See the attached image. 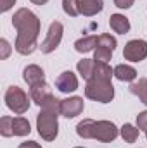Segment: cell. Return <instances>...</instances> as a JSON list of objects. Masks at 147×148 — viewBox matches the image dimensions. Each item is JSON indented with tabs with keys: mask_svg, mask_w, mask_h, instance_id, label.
Instances as JSON below:
<instances>
[{
	"mask_svg": "<svg viewBox=\"0 0 147 148\" xmlns=\"http://www.w3.org/2000/svg\"><path fill=\"white\" fill-rule=\"evenodd\" d=\"M12 26L17 31L14 48L21 55H31L38 47L40 36V19L35 12H31L26 7H21L12 16Z\"/></svg>",
	"mask_w": 147,
	"mask_h": 148,
	"instance_id": "cell-1",
	"label": "cell"
},
{
	"mask_svg": "<svg viewBox=\"0 0 147 148\" xmlns=\"http://www.w3.org/2000/svg\"><path fill=\"white\" fill-rule=\"evenodd\" d=\"M76 134L83 140H97V141H102V143H111L118 138L119 129L111 121L83 119L76 126Z\"/></svg>",
	"mask_w": 147,
	"mask_h": 148,
	"instance_id": "cell-2",
	"label": "cell"
},
{
	"mask_svg": "<svg viewBox=\"0 0 147 148\" xmlns=\"http://www.w3.org/2000/svg\"><path fill=\"white\" fill-rule=\"evenodd\" d=\"M85 97L99 103H109L114 98V86L109 79H90L85 86Z\"/></svg>",
	"mask_w": 147,
	"mask_h": 148,
	"instance_id": "cell-3",
	"label": "cell"
},
{
	"mask_svg": "<svg viewBox=\"0 0 147 148\" xmlns=\"http://www.w3.org/2000/svg\"><path fill=\"white\" fill-rule=\"evenodd\" d=\"M59 114L50 110H43L40 109L37 115V129L38 134L42 136V140L45 141H54L59 134V121H57Z\"/></svg>",
	"mask_w": 147,
	"mask_h": 148,
	"instance_id": "cell-4",
	"label": "cell"
},
{
	"mask_svg": "<svg viewBox=\"0 0 147 148\" xmlns=\"http://www.w3.org/2000/svg\"><path fill=\"white\" fill-rule=\"evenodd\" d=\"M30 98L31 97H28L24 93V90L16 86V84L9 86L7 91H5V97H3L7 109L12 110L14 114H17V115H23V114H26L30 110Z\"/></svg>",
	"mask_w": 147,
	"mask_h": 148,
	"instance_id": "cell-5",
	"label": "cell"
},
{
	"mask_svg": "<svg viewBox=\"0 0 147 148\" xmlns=\"http://www.w3.org/2000/svg\"><path fill=\"white\" fill-rule=\"evenodd\" d=\"M118 47L116 38L111 36L109 33H102L97 36V47L94 50V60L97 62H109L112 59V53Z\"/></svg>",
	"mask_w": 147,
	"mask_h": 148,
	"instance_id": "cell-6",
	"label": "cell"
},
{
	"mask_svg": "<svg viewBox=\"0 0 147 148\" xmlns=\"http://www.w3.org/2000/svg\"><path fill=\"white\" fill-rule=\"evenodd\" d=\"M62 33H64V26H62V23L54 21V23L50 24L49 31H47V36H45V40H43V41H42V45H40L42 53H52V52H54V50L61 45Z\"/></svg>",
	"mask_w": 147,
	"mask_h": 148,
	"instance_id": "cell-7",
	"label": "cell"
},
{
	"mask_svg": "<svg viewBox=\"0 0 147 148\" xmlns=\"http://www.w3.org/2000/svg\"><path fill=\"white\" fill-rule=\"evenodd\" d=\"M123 57L130 62H142L147 57V41L140 38L130 40L123 48Z\"/></svg>",
	"mask_w": 147,
	"mask_h": 148,
	"instance_id": "cell-8",
	"label": "cell"
},
{
	"mask_svg": "<svg viewBox=\"0 0 147 148\" xmlns=\"http://www.w3.org/2000/svg\"><path fill=\"white\" fill-rule=\"evenodd\" d=\"M85 109L83 98L81 97H69L61 100V115L66 119H73L76 115H80Z\"/></svg>",
	"mask_w": 147,
	"mask_h": 148,
	"instance_id": "cell-9",
	"label": "cell"
},
{
	"mask_svg": "<svg viewBox=\"0 0 147 148\" xmlns=\"http://www.w3.org/2000/svg\"><path fill=\"white\" fill-rule=\"evenodd\" d=\"M55 88L61 93H73L78 90V77L71 71H64L59 74V77L55 79Z\"/></svg>",
	"mask_w": 147,
	"mask_h": 148,
	"instance_id": "cell-10",
	"label": "cell"
},
{
	"mask_svg": "<svg viewBox=\"0 0 147 148\" xmlns=\"http://www.w3.org/2000/svg\"><path fill=\"white\" fill-rule=\"evenodd\" d=\"M76 5H78L80 14L85 16V17L97 16L104 9V2L102 0H76Z\"/></svg>",
	"mask_w": 147,
	"mask_h": 148,
	"instance_id": "cell-11",
	"label": "cell"
},
{
	"mask_svg": "<svg viewBox=\"0 0 147 148\" xmlns=\"http://www.w3.org/2000/svg\"><path fill=\"white\" fill-rule=\"evenodd\" d=\"M23 79L30 84V86H33V84H38V83H43L45 81V73H43V69L37 66V64H31V66H26L24 67V71H23Z\"/></svg>",
	"mask_w": 147,
	"mask_h": 148,
	"instance_id": "cell-12",
	"label": "cell"
},
{
	"mask_svg": "<svg viewBox=\"0 0 147 148\" xmlns=\"http://www.w3.org/2000/svg\"><path fill=\"white\" fill-rule=\"evenodd\" d=\"M109 26H111V29H112L114 33H118V35H126V33L130 31V28H132L128 17L123 16V14H111Z\"/></svg>",
	"mask_w": 147,
	"mask_h": 148,
	"instance_id": "cell-13",
	"label": "cell"
},
{
	"mask_svg": "<svg viewBox=\"0 0 147 148\" xmlns=\"http://www.w3.org/2000/svg\"><path fill=\"white\" fill-rule=\"evenodd\" d=\"M49 95H52V91H50V88H49V84H47L45 81L30 86V97H31V100L37 103L38 107L43 103V100H45Z\"/></svg>",
	"mask_w": 147,
	"mask_h": 148,
	"instance_id": "cell-14",
	"label": "cell"
},
{
	"mask_svg": "<svg viewBox=\"0 0 147 148\" xmlns=\"http://www.w3.org/2000/svg\"><path fill=\"white\" fill-rule=\"evenodd\" d=\"M114 77L119 81H126V83H133L137 79V71L135 67L128 66V64H119L114 67Z\"/></svg>",
	"mask_w": 147,
	"mask_h": 148,
	"instance_id": "cell-15",
	"label": "cell"
},
{
	"mask_svg": "<svg viewBox=\"0 0 147 148\" xmlns=\"http://www.w3.org/2000/svg\"><path fill=\"white\" fill-rule=\"evenodd\" d=\"M95 47H97V36H95V35L83 36V38H80V40L74 41V50L80 52V53L92 52V50H95Z\"/></svg>",
	"mask_w": 147,
	"mask_h": 148,
	"instance_id": "cell-16",
	"label": "cell"
},
{
	"mask_svg": "<svg viewBox=\"0 0 147 148\" xmlns=\"http://www.w3.org/2000/svg\"><path fill=\"white\" fill-rule=\"evenodd\" d=\"M76 69L78 74L85 79V81H90L94 77V69H95V60L94 59H83L76 64Z\"/></svg>",
	"mask_w": 147,
	"mask_h": 148,
	"instance_id": "cell-17",
	"label": "cell"
},
{
	"mask_svg": "<svg viewBox=\"0 0 147 148\" xmlns=\"http://www.w3.org/2000/svg\"><path fill=\"white\" fill-rule=\"evenodd\" d=\"M130 91L135 95V97H139V100L147 105V79L146 77H140L139 81H135V83H132L130 84Z\"/></svg>",
	"mask_w": 147,
	"mask_h": 148,
	"instance_id": "cell-18",
	"label": "cell"
},
{
	"mask_svg": "<svg viewBox=\"0 0 147 148\" xmlns=\"http://www.w3.org/2000/svg\"><path fill=\"white\" fill-rule=\"evenodd\" d=\"M14 124V136H28L31 133V126H30V121L23 115L19 117H14L12 121Z\"/></svg>",
	"mask_w": 147,
	"mask_h": 148,
	"instance_id": "cell-19",
	"label": "cell"
},
{
	"mask_svg": "<svg viewBox=\"0 0 147 148\" xmlns=\"http://www.w3.org/2000/svg\"><path fill=\"white\" fill-rule=\"evenodd\" d=\"M114 69H111L107 62H97L95 60V69H94V77L92 79H112Z\"/></svg>",
	"mask_w": 147,
	"mask_h": 148,
	"instance_id": "cell-20",
	"label": "cell"
},
{
	"mask_svg": "<svg viewBox=\"0 0 147 148\" xmlns=\"http://www.w3.org/2000/svg\"><path fill=\"white\" fill-rule=\"evenodd\" d=\"M139 133H140V129L135 127V126L130 124V122L123 124L121 129H119V134H121V138H123L126 143H135V141L139 140Z\"/></svg>",
	"mask_w": 147,
	"mask_h": 148,
	"instance_id": "cell-21",
	"label": "cell"
},
{
	"mask_svg": "<svg viewBox=\"0 0 147 148\" xmlns=\"http://www.w3.org/2000/svg\"><path fill=\"white\" fill-rule=\"evenodd\" d=\"M12 121H14V117H10V115H3L0 119V134L3 138L14 136V124H12Z\"/></svg>",
	"mask_w": 147,
	"mask_h": 148,
	"instance_id": "cell-22",
	"label": "cell"
},
{
	"mask_svg": "<svg viewBox=\"0 0 147 148\" xmlns=\"http://www.w3.org/2000/svg\"><path fill=\"white\" fill-rule=\"evenodd\" d=\"M40 109L55 112V114H59V115H61V100H59V98H55L54 95H49V97L43 100V103L40 105Z\"/></svg>",
	"mask_w": 147,
	"mask_h": 148,
	"instance_id": "cell-23",
	"label": "cell"
},
{
	"mask_svg": "<svg viewBox=\"0 0 147 148\" xmlns=\"http://www.w3.org/2000/svg\"><path fill=\"white\" fill-rule=\"evenodd\" d=\"M62 10H64L69 17H76V16L80 14L78 5H76V0H62Z\"/></svg>",
	"mask_w": 147,
	"mask_h": 148,
	"instance_id": "cell-24",
	"label": "cell"
},
{
	"mask_svg": "<svg viewBox=\"0 0 147 148\" xmlns=\"http://www.w3.org/2000/svg\"><path fill=\"white\" fill-rule=\"evenodd\" d=\"M10 50H12V48H10L9 41H7L5 38H2V40H0V59L5 60V59L10 55Z\"/></svg>",
	"mask_w": 147,
	"mask_h": 148,
	"instance_id": "cell-25",
	"label": "cell"
},
{
	"mask_svg": "<svg viewBox=\"0 0 147 148\" xmlns=\"http://www.w3.org/2000/svg\"><path fill=\"white\" fill-rule=\"evenodd\" d=\"M137 127H139L140 131H147V110L140 112V114L137 115Z\"/></svg>",
	"mask_w": 147,
	"mask_h": 148,
	"instance_id": "cell-26",
	"label": "cell"
},
{
	"mask_svg": "<svg viewBox=\"0 0 147 148\" xmlns=\"http://www.w3.org/2000/svg\"><path fill=\"white\" fill-rule=\"evenodd\" d=\"M133 2L135 0H114V5L118 9H130L133 5Z\"/></svg>",
	"mask_w": 147,
	"mask_h": 148,
	"instance_id": "cell-27",
	"label": "cell"
},
{
	"mask_svg": "<svg viewBox=\"0 0 147 148\" xmlns=\"http://www.w3.org/2000/svg\"><path fill=\"white\" fill-rule=\"evenodd\" d=\"M14 3H16V0H0V10L2 12H7V10H10L12 7H14Z\"/></svg>",
	"mask_w": 147,
	"mask_h": 148,
	"instance_id": "cell-28",
	"label": "cell"
},
{
	"mask_svg": "<svg viewBox=\"0 0 147 148\" xmlns=\"http://www.w3.org/2000/svg\"><path fill=\"white\" fill-rule=\"evenodd\" d=\"M17 148H42V147H40V143L33 141V140H30V141H23Z\"/></svg>",
	"mask_w": 147,
	"mask_h": 148,
	"instance_id": "cell-29",
	"label": "cell"
},
{
	"mask_svg": "<svg viewBox=\"0 0 147 148\" xmlns=\"http://www.w3.org/2000/svg\"><path fill=\"white\" fill-rule=\"evenodd\" d=\"M30 2H31V3H35V5H45L49 0H30Z\"/></svg>",
	"mask_w": 147,
	"mask_h": 148,
	"instance_id": "cell-30",
	"label": "cell"
},
{
	"mask_svg": "<svg viewBox=\"0 0 147 148\" xmlns=\"http://www.w3.org/2000/svg\"><path fill=\"white\" fill-rule=\"evenodd\" d=\"M74 148H83V147H74Z\"/></svg>",
	"mask_w": 147,
	"mask_h": 148,
	"instance_id": "cell-31",
	"label": "cell"
},
{
	"mask_svg": "<svg viewBox=\"0 0 147 148\" xmlns=\"http://www.w3.org/2000/svg\"><path fill=\"white\" fill-rule=\"evenodd\" d=\"M146 138H147V131H146Z\"/></svg>",
	"mask_w": 147,
	"mask_h": 148,
	"instance_id": "cell-32",
	"label": "cell"
}]
</instances>
